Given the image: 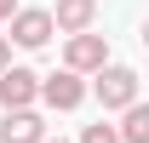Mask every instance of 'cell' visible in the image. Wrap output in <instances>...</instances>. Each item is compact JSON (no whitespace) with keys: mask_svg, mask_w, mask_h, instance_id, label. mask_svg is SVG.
<instances>
[{"mask_svg":"<svg viewBox=\"0 0 149 143\" xmlns=\"http://www.w3.org/2000/svg\"><path fill=\"white\" fill-rule=\"evenodd\" d=\"M92 92H97V103H103V115H109V109H132V103H138V69L103 63L97 80H92Z\"/></svg>","mask_w":149,"mask_h":143,"instance_id":"cell-1","label":"cell"},{"mask_svg":"<svg viewBox=\"0 0 149 143\" xmlns=\"http://www.w3.org/2000/svg\"><path fill=\"white\" fill-rule=\"evenodd\" d=\"M103 63H109V40L103 35H92V29H86V35H69V46H63V69L69 74L86 80V74H97Z\"/></svg>","mask_w":149,"mask_h":143,"instance_id":"cell-2","label":"cell"},{"mask_svg":"<svg viewBox=\"0 0 149 143\" xmlns=\"http://www.w3.org/2000/svg\"><path fill=\"white\" fill-rule=\"evenodd\" d=\"M35 97H40V74H35V69H17V63H12V69L0 74V109H6V115L29 109Z\"/></svg>","mask_w":149,"mask_h":143,"instance_id":"cell-3","label":"cell"},{"mask_svg":"<svg viewBox=\"0 0 149 143\" xmlns=\"http://www.w3.org/2000/svg\"><path fill=\"white\" fill-rule=\"evenodd\" d=\"M40 103L46 109H57V115H69V109H80L86 103V80H80V74H52V80H40Z\"/></svg>","mask_w":149,"mask_h":143,"instance_id":"cell-4","label":"cell"},{"mask_svg":"<svg viewBox=\"0 0 149 143\" xmlns=\"http://www.w3.org/2000/svg\"><path fill=\"white\" fill-rule=\"evenodd\" d=\"M52 35H57V29H52V17H46L40 6H17V12H12V35H6V40H17V46L35 52V46H46Z\"/></svg>","mask_w":149,"mask_h":143,"instance_id":"cell-5","label":"cell"},{"mask_svg":"<svg viewBox=\"0 0 149 143\" xmlns=\"http://www.w3.org/2000/svg\"><path fill=\"white\" fill-rule=\"evenodd\" d=\"M46 17H52L57 35H86V29H92V17H97V0H57Z\"/></svg>","mask_w":149,"mask_h":143,"instance_id":"cell-6","label":"cell"},{"mask_svg":"<svg viewBox=\"0 0 149 143\" xmlns=\"http://www.w3.org/2000/svg\"><path fill=\"white\" fill-rule=\"evenodd\" d=\"M0 143H46V120H40L35 109L0 115Z\"/></svg>","mask_w":149,"mask_h":143,"instance_id":"cell-7","label":"cell"},{"mask_svg":"<svg viewBox=\"0 0 149 143\" xmlns=\"http://www.w3.org/2000/svg\"><path fill=\"white\" fill-rule=\"evenodd\" d=\"M115 137H120V143H149V109H143V103H132V109H126V120L115 126Z\"/></svg>","mask_w":149,"mask_h":143,"instance_id":"cell-8","label":"cell"},{"mask_svg":"<svg viewBox=\"0 0 149 143\" xmlns=\"http://www.w3.org/2000/svg\"><path fill=\"white\" fill-rule=\"evenodd\" d=\"M80 143H120V137H115V126L97 120V126H86V132H80Z\"/></svg>","mask_w":149,"mask_h":143,"instance_id":"cell-9","label":"cell"},{"mask_svg":"<svg viewBox=\"0 0 149 143\" xmlns=\"http://www.w3.org/2000/svg\"><path fill=\"white\" fill-rule=\"evenodd\" d=\"M6 69H12V40L0 35V74H6Z\"/></svg>","mask_w":149,"mask_h":143,"instance_id":"cell-10","label":"cell"},{"mask_svg":"<svg viewBox=\"0 0 149 143\" xmlns=\"http://www.w3.org/2000/svg\"><path fill=\"white\" fill-rule=\"evenodd\" d=\"M12 12H17V0H0V23H12Z\"/></svg>","mask_w":149,"mask_h":143,"instance_id":"cell-11","label":"cell"},{"mask_svg":"<svg viewBox=\"0 0 149 143\" xmlns=\"http://www.w3.org/2000/svg\"><path fill=\"white\" fill-rule=\"evenodd\" d=\"M46 143H63V137H46Z\"/></svg>","mask_w":149,"mask_h":143,"instance_id":"cell-12","label":"cell"}]
</instances>
